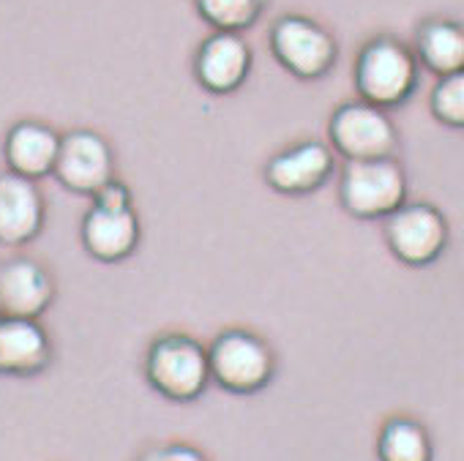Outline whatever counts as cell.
Instances as JSON below:
<instances>
[{
    "instance_id": "cell-1",
    "label": "cell",
    "mask_w": 464,
    "mask_h": 461,
    "mask_svg": "<svg viewBox=\"0 0 464 461\" xmlns=\"http://www.w3.org/2000/svg\"><path fill=\"white\" fill-rule=\"evenodd\" d=\"M418 66L415 53L404 42L393 36L372 39L355 61V88L361 101L380 110L404 104L418 88Z\"/></svg>"
},
{
    "instance_id": "cell-2",
    "label": "cell",
    "mask_w": 464,
    "mask_h": 461,
    "mask_svg": "<svg viewBox=\"0 0 464 461\" xmlns=\"http://www.w3.org/2000/svg\"><path fill=\"white\" fill-rule=\"evenodd\" d=\"M145 379L159 396L188 404L210 385L208 350L183 333L159 336L145 355Z\"/></svg>"
},
{
    "instance_id": "cell-3",
    "label": "cell",
    "mask_w": 464,
    "mask_h": 461,
    "mask_svg": "<svg viewBox=\"0 0 464 461\" xmlns=\"http://www.w3.org/2000/svg\"><path fill=\"white\" fill-rule=\"evenodd\" d=\"M208 363L210 382L238 396L268 388L276 374V352L271 344L263 336L241 328L224 331L213 339L208 347Z\"/></svg>"
},
{
    "instance_id": "cell-4",
    "label": "cell",
    "mask_w": 464,
    "mask_h": 461,
    "mask_svg": "<svg viewBox=\"0 0 464 461\" xmlns=\"http://www.w3.org/2000/svg\"><path fill=\"white\" fill-rule=\"evenodd\" d=\"M339 199L355 218H388L407 202V175L396 158L347 161L339 180Z\"/></svg>"
},
{
    "instance_id": "cell-5",
    "label": "cell",
    "mask_w": 464,
    "mask_h": 461,
    "mask_svg": "<svg viewBox=\"0 0 464 461\" xmlns=\"http://www.w3.org/2000/svg\"><path fill=\"white\" fill-rule=\"evenodd\" d=\"M271 53L285 72L306 82L323 80L339 58V47L331 31L301 14L276 20L271 28Z\"/></svg>"
},
{
    "instance_id": "cell-6",
    "label": "cell",
    "mask_w": 464,
    "mask_h": 461,
    "mask_svg": "<svg viewBox=\"0 0 464 461\" xmlns=\"http://www.w3.org/2000/svg\"><path fill=\"white\" fill-rule=\"evenodd\" d=\"M331 145L347 161L393 158L399 148V131L385 110L366 101L342 104L328 123Z\"/></svg>"
},
{
    "instance_id": "cell-7",
    "label": "cell",
    "mask_w": 464,
    "mask_h": 461,
    "mask_svg": "<svg viewBox=\"0 0 464 461\" xmlns=\"http://www.w3.org/2000/svg\"><path fill=\"white\" fill-rule=\"evenodd\" d=\"M385 244L404 265H431L448 246V221L434 205L404 202L385 218Z\"/></svg>"
},
{
    "instance_id": "cell-8",
    "label": "cell",
    "mask_w": 464,
    "mask_h": 461,
    "mask_svg": "<svg viewBox=\"0 0 464 461\" xmlns=\"http://www.w3.org/2000/svg\"><path fill=\"white\" fill-rule=\"evenodd\" d=\"M53 175L61 180L63 188L93 197L99 188L115 180V158L110 142L91 129L69 131L66 137H61Z\"/></svg>"
},
{
    "instance_id": "cell-9",
    "label": "cell",
    "mask_w": 464,
    "mask_h": 461,
    "mask_svg": "<svg viewBox=\"0 0 464 461\" xmlns=\"http://www.w3.org/2000/svg\"><path fill=\"white\" fill-rule=\"evenodd\" d=\"M252 47L241 34L213 31L194 55V77L213 96L236 93L252 72Z\"/></svg>"
},
{
    "instance_id": "cell-10",
    "label": "cell",
    "mask_w": 464,
    "mask_h": 461,
    "mask_svg": "<svg viewBox=\"0 0 464 461\" xmlns=\"http://www.w3.org/2000/svg\"><path fill=\"white\" fill-rule=\"evenodd\" d=\"M334 150L323 142H298L276 153L266 167V180L274 191L304 197L323 188L334 175Z\"/></svg>"
},
{
    "instance_id": "cell-11",
    "label": "cell",
    "mask_w": 464,
    "mask_h": 461,
    "mask_svg": "<svg viewBox=\"0 0 464 461\" xmlns=\"http://www.w3.org/2000/svg\"><path fill=\"white\" fill-rule=\"evenodd\" d=\"M55 298V284L47 268L28 257L0 265V314L39 320Z\"/></svg>"
},
{
    "instance_id": "cell-12",
    "label": "cell",
    "mask_w": 464,
    "mask_h": 461,
    "mask_svg": "<svg viewBox=\"0 0 464 461\" xmlns=\"http://www.w3.org/2000/svg\"><path fill=\"white\" fill-rule=\"evenodd\" d=\"M140 244V218L134 205L104 207L93 205L82 218V246L99 263H121Z\"/></svg>"
},
{
    "instance_id": "cell-13",
    "label": "cell",
    "mask_w": 464,
    "mask_h": 461,
    "mask_svg": "<svg viewBox=\"0 0 464 461\" xmlns=\"http://www.w3.org/2000/svg\"><path fill=\"white\" fill-rule=\"evenodd\" d=\"M44 226V197L34 180L4 172L0 175V244L25 246Z\"/></svg>"
},
{
    "instance_id": "cell-14",
    "label": "cell",
    "mask_w": 464,
    "mask_h": 461,
    "mask_svg": "<svg viewBox=\"0 0 464 461\" xmlns=\"http://www.w3.org/2000/svg\"><path fill=\"white\" fill-rule=\"evenodd\" d=\"M53 360V341L39 320L0 317V374L36 377Z\"/></svg>"
},
{
    "instance_id": "cell-15",
    "label": "cell",
    "mask_w": 464,
    "mask_h": 461,
    "mask_svg": "<svg viewBox=\"0 0 464 461\" xmlns=\"http://www.w3.org/2000/svg\"><path fill=\"white\" fill-rule=\"evenodd\" d=\"M58 148H61V134L53 126L39 120H20L9 129L4 153L12 172L28 180H39L55 169Z\"/></svg>"
},
{
    "instance_id": "cell-16",
    "label": "cell",
    "mask_w": 464,
    "mask_h": 461,
    "mask_svg": "<svg viewBox=\"0 0 464 461\" xmlns=\"http://www.w3.org/2000/svg\"><path fill=\"white\" fill-rule=\"evenodd\" d=\"M415 58L437 77H448L464 69V25L456 20L434 17L418 28Z\"/></svg>"
},
{
    "instance_id": "cell-17",
    "label": "cell",
    "mask_w": 464,
    "mask_h": 461,
    "mask_svg": "<svg viewBox=\"0 0 464 461\" xmlns=\"http://www.w3.org/2000/svg\"><path fill=\"white\" fill-rule=\"evenodd\" d=\"M380 461H434V442L429 428L407 415L382 423L377 437Z\"/></svg>"
},
{
    "instance_id": "cell-18",
    "label": "cell",
    "mask_w": 464,
    "mask_h": 461,
    "mask_svg": "<svg viewBox=\"0 0 464 461\" xmlns=\"http://www.w3.org/2000/svg\"><path fill=\"white\" fill-rule=\"evenodd\" d=\"M194 6L213 31L244 34L266 14L268 0H194Z\"/></svg>"
},
{
    "instance_id": "cell-19",
    "label": "cell",
    "mask_w": 464,
    "mask_h": 461,
    "mask_svg": "<svg viewBox=\"0 0 464 461\" xmlns=\"http://www.w3.org/2000/svg\"><path fill=\"white\" fill-rule=\"evenodd\" d=\"M429 104H431V115L440 123L450 129H464V69L440 77Z\"/></svg>"
},
{
    "instance_id": "cell-20",
    "label": "cell",
    "mask_w": 464,
    "mask_h": 461,
    "mask_svg": "<svg viewBox=\"0 0 464 461\" xmlns=\"http://www.w3.org/2000/svg\"><path fill=\"white\" fill-rule=\"evenodd\" d=\"M137 461H208V456L186 442H164V445H153L148 447Z\"/></svg>"
},
{
    "instance_id": "cell-21",
    "label": "cell",
    "mask_w": 464,
    "mask_h": 461,
    "mask_svg": "<svg viewBox=\"0 0 464 461\" xmlns=\"http://www.w3.org/2000/svg\"><path fill=\"white\" fill-rule=\"evenodd\" d=\"M0 317H4V314H0Z\"/></svg>"
}]
</instances>
